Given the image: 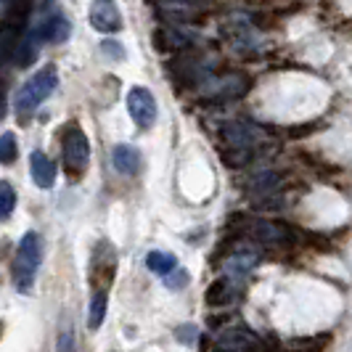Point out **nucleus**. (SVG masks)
Instances as JSON below:
<instances>
[{
  "instance_id": "f257e3e1",
  "label": "nucleus",
  "mask_w": 352,
  "mask_h": 352,
  "mask_svg": "<svg viewBox=\"0 0 352 352\" xmlns=\"http://www.w3.org/2000/svg\"><path fill=\"white\" fill-rule=\"evenodd\" d=\"M40 260H43V239L37 236L35 230H27L21 236V241H19L16 263H14V283H16V289L21 294L32 292Z\"/></svg>"
},
{
  "instance_id": "f03ea898",
  "label": "nucleus",
  "mask_w": 352,
  "mask_h": 352,
  "mask_svg": "<svg viewBox=\"0 0 352 352\" xmlns=\"http://www.w3.org/2000/svg\"><path fill=\"white\" fill-rule=\"evenodd\" d=\"M56 85H58V77H56V69H53V67H43L37 74H32L16 96V114L19 117H21V120H27L37 106L43 104L53 90H56Z\"/></svg>"
},
{
  "instance_id": "7ed1b4c3",
  "label": "nucleus",
  "mask_w": 352,
  "mask_h": 352,
  "mask_svg": "<svg viewBox=\"0 0 352 352\" xmlns=\"http://www.w3.org/2000/svg\"><path fill=\"white\" fill-rule=\"evenodd\" d=\"M58 138H61V151H64V167H67V173H69V175L85 173L88 159H90L88 135H85L74 122H69L58 133Z\"/></svg>"
},
{
  "instance_id": "20e7f679",
  "label": "nucleus",
  "mask_w": 352,
  "mask_h": 352,
  "mask_svg": "<svg viewBox=\"0 0 352 352\" xmlns=\"http://www.w3.org/2000/svg\"><path fill=\"white\" fill-rule=\"evenodd\" d=\"M114 270H117V252L111 249L109 241H98V247L93 252V263H90V281L98 289H106L109 281L114 278Z\"/></svg>"
},
{
  "instance_id": "39448f33",
  "label": "nucleus",
  "mask_w": 352,
  "mask_h": 352,
  "mask_svg": "<svg viewBox=\"0 0 352 352\" xmlns=\"http://www.w3.org/2000/svg\"><path fill=\"white\" fill-rule=\"evenodd\" d=\"M127 111L138 127H151L157 122V98L148 88H133L127 93Z\"/></svg>"
},
{
  "instance_id": "423d86ee",
  "label": "nucleus",
  "mask_w": 352,
  "mask_h": 352,
  "mask_svg": "<svg viewBox=\"0 0 352 352\" xmlns=\"http://www.w3.org/2000/svg\"><path fill=\"white\" fill-rule=\"evenodd\" d=\"M260 336L254 334V331H249V329H241V326H236V329H228L226 334H220L217 339V350H226V352H254L260 350Z\"/></svg>"
},
{
  "instance_id": "0eeeda50",
  "label": "nucleus",
  "mask_w": 352,
  "mask_h": 352,
  "mask_svg": "<svg viewBox=\"0 0 352 352\" xmlns=\"http://www.w3.org/2000/svg\"><path fill=\"white\" fill-rule=\"evenodd\" d=\"M90 24L98 32L109 35V32H120L122 30V16H120V11L114 8L111 0H98L93 6V11H90Z\"/></svg>"
},
{
  "instance_id": "6e6552de",
  "label": "nucleus",
  "mask_w": 352,
  "mask_h": 352,
  "mask_svg": "<svg viewBox=\"0 0 352 352\" xmlns=\"http://www.w3.org/2000/svg\"><path fill=\"white\" fill-rule=\"evenodd\" d=\"M69 35H72L69 19L64 16V14H53V16H48L37 27V32L32 35V40H35V43H64Z\"/></svg>"
},
{
  "instance_id": "1a4fd4ad",
  "label": "nucleus",
  "mask_w": 352,
  "mask_h": 352,
  "mask_svg": "<svg viewBox=\"0 0 352 352\" xmlns=\"http://www.w3.org/2000/svg\"><path fill=\"white\" fill-rule=\"evenodd\" d=\"M30 175L35 180L37 188H53L56 183V164H53L45 151H32L30 157Z\"/></svg>"
},
{
  "instance_id": "9d476101",
  "label": "nucleus",
  "mask_w": 352,
  "mask_h": 352,
  "mask_svg": "<svg viewBox=\"0 0 352 352\" xmlns=\"http://www.w3.org/2000/svg\"><path fill=\"white\" fill-rule=\"evenodd\" d=\"M111 162H114V167H117V173H120V175H138V173H141L143 159H141V151H138L135 146L122 143V146H117V148H114Z\"/></svg>"
},
{
  "instance_id": "9b49d317",
  "label": "nucleus",
  "mask_w": 352,
  "mask_h": 352,
  "mask_svg": "<svg viewBox=\"0 0 352 352\" xmlns=\"http://www.w3.org/2000/svg\"><path fill=\"white\" fill-rule=\"evenodd\" d=\"M146 267H148L151 273H159V276L164 278L167 273H173L177 267V260H175V254H170V252H148V254H146Z\"/></svg>"
},
{
  "instance_id": "f8f14e48",
  "label": "nucleus",
  "mask_w": 352,
  "mask_h": 352,
  "mask_svg": "<svg viewBox=\"0 0 352 352\" xmlns=\"http://www.w3.org/2000/svg\"><path fill=\"white\" fill-rule=\"evenodd\" d=\"M230 300H233V286H230L228 278H217V281L207 289V305H212V307L228 305Z\"/></svg>"
},
{
  "instance_id": "ddd939ff",
  "label": "nucleus",
  "mask_w": 352,
  "mask_h": 352,
  "mask_svg": "<svg viewBox=\"0 0 352 352\" xmlns=\"http://www.w3.org/2000/svg\"><path fill=\"white\" fill-rule=\"evenodd\" d=\"M106 289H98V292H93V302H90V316H88V326L96 331V329H101V323H104L106 318Z\"/></svg>"
},
{
  "instance_id": "4468645a",
  "label": "nucleus",
  "mask_w": 352,
  "mask_h": 352,
  "mask_svg": "<svg viewBox=\"0 0 352 352\" xmlns=\"http://www.w3.org/2000/svg\"><path fill=\"white\" fill-rule=\"evenodd\" d=\"M16 210V191L11 188V183L0 180V220H8Z\"/></svg>"
},
{
  "instance_id": "2eb2a0df",
  "label": "nucleus",
  "mask_w": 352,
  "mask_h": 352,
  "mask_svg": "<svg viewBox=\"0 0 352 352\" xmlns=\"http://www.w3.org/2000/svg\"><path fill=\"white\" fill-rule=\"evenodd\" d=\"M19 154V146L14 133H3L0 135V164H14Z\"/></svg>"
},
{
  "instance_id": "dca6fc26",
  "label": "nucleus",
  "mask_w": 352,
  "mask_h": 352,
  "mask_svg": "<svg viewBox=\"0 0 352 352\" xmlns=\"http://www.w3.org/2000/svg\"><path fill=\"white\" fill-rule=\"evenodd\" d=\"M56 352H77V342H74L72 329H64L58 334V339H56Z\"/></svg>"
},
{
  "instance_id": "f3484780",
  "label": "nucleus",
  "mask_w": 352,
  "mask_h": 352,
  "mask_svg": "<svg viewBox=\"0 0 352 352\" xmlns=\"http://www.w3.org/2000/svg\"><path fill=\"white\" fill-rule=\"evenodd\" d=\"M101 51H104L106 56H111V61H122L124 58V48L117 40H101Z\"/></svg>"
},
{
  "instance_id": "a211bd4d",
  "label": "nucleus",
  "mask_w": 352,
  "mask_h": 352,
  "mask_svg": "<svg viewBox=\"0 0 352 352\" xmlns=\"http://www.w3.org/2000/svg\"><path fill=\"white\" fill-rule=\"evenodd\" d=\"M164 283H167L170 289H180V286H186V283H188V273H186V270H180V267H175L173 273H167V276H164Z\"/></svg>"
},
{
  "instance_id": "6ab92c4d",
  "label": "nucleus",
  "mask_w": 352,
  "mask_h": 352,
  "mask_svg": "<svg viewBox=\"0 0 352 352\" xmlns=\"http://www.w3.org/2000/svg\"><path fill=\"white\" fill-rule=\"evenodd\" d=\"M196 326H180L175 331V336H177V342H183V344H194L196 342Z\"/></svg>"
}]
</instances>
